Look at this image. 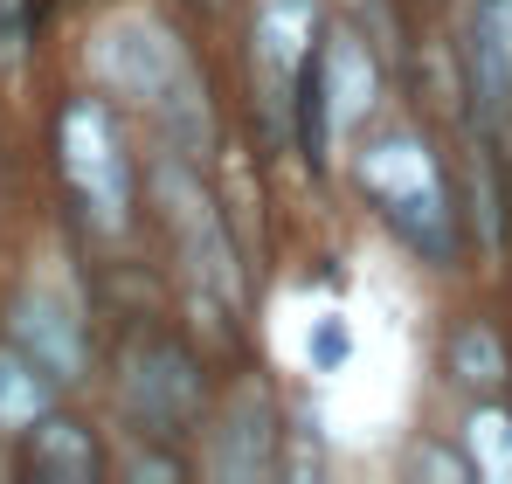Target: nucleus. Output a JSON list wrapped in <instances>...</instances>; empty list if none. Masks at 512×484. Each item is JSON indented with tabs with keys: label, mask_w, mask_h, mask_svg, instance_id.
Masks as SVG:
<instances>
[{
	"label": "nucleus",
	"mask_w": 512,
	"mask_h": 484,
	"mask_svg": "<svg viewBox=\"0 0 512 484\" xmlns=\"http://www.w3.org/2000/svg\"><path fill=\"white\" fill-rule=\"evenodd\" d=\"M90 70L97 83L111 90V97H125V104H139L146 118H160L167 125V139L194 160V153H208V97H201V70L187 63V49H180V35L160 28L153 14H118V21H104L97 28V42H90Z\"/></svg>",
	"instance_id": "1"
},
{
	"label": "nucleus",
	"mask_w": 512,
	"mask_h": 484,
	"mask_svg": "<svg viewBox=\"0 0 512 484\" xmlns=\"http://www.w3.org/2000/svg\"><path fill=\"white\" fill-rule=\"evenodd\" d=\"M360 187L374 194V208L395 222L402 242H416L436 263L450 256V187L436 173V153L416 132H381L360 153Z\"/></svg>",
	"instance_id": "2"
},
{
	"label": "nucleus",
	"mask_w": 512,
	"mask_h": 484,
	"mask_svg": "<svg viewBox=\"0 0 512 484\" xmlns=\"http://www.w3.org/2000/svg\"><path fill=\"white\" fill-rule=\"evenodd\" d=\"M153 194H160V215H167V236L180 249V263H187V277L215 298V305H243V263H236V242H229V222H222V208H215V194L194 180V166L187 153L180 160H160L153 166Z\"/></svg>",
	"instance_id": "3"
},
{
	"label": "nucleus",
	"mask_w": 512,
	"mask_h": 484,
	"mask_svg": "<svg viewBox=\"0 0 512 484\" xmlns=\"http://www.w3.org/2000/svg\"><path fill=\"white\" fill-rule=\"evenodd\" d=\"M56 160H63V180L84 201L90 222L97 229H125V215H132V166H125V146H118V125H111L104 97H77L56 118Z\"/></svg>",
	"instance_id": "4"
},
{
	"label": "nucleus",
	"mask_w": 512,
	"mask_h": 484,
	"mask_svg": "<svg viewBox=\"0 0 512 484\" xmlns=\"http://www.w3.org/2000/svg\"><path fill=\"white\" fill-rule=\"evenodd\" d=\"M118 395L139 415L146 436H173V429H187L194 408H201V367H194L173 339H132V346H125Z\"/></svg>",
	"instance_id": "5"
},
{
	"label": "nucleus",
	"mask_w": 512,
	"mask_h": 484,
	"mask_svg": "<svg viewBox=\"0 0 512 484\" xmlns=\"http://www.w3.org/2000/svg\"><path fill=\"white\" fill-rule=\"evenodd\" d=\"M374 97H381V70H374L367 42H360L353 28L319 35V111H326V132L346 139V132L374 111Z\"/></svg>",
	"instance_id": "6"
},
{
	"label": "nucleus",
	"mask_w": 512,
	"mask_h": 484,
	"mask_svg": "<svg viewBox=\"0 0 512 484\" xmlns=\"http://www.w3.org/2000/svg\"><path fill=\"white\" fill-rule=\"evenodd\" d=\"M14 339H21V353H35L42 367H49V381H77L84 374V325L77 312L63 305V298H49V291H21L14 298Z\"/></svg>",
	"instance_id": "7"
},
{
	"label": "nucleus",
	"mask_w": 512,
	"mask_h": 484,
	"mask_svg": "<svg viewBox=\"0 0 512 484\" xmlns=\"http://www.w3.org/2000/svg\"><path fill=\"white\" fill-rule=\"evenodd\" d=\"M215 471L222 478H270L277 471V408L263 388H236L215 436Z\"/></svg>",
	"instance_id": "8"
},
{
	"label": "nucleus",
	"mask_w": 512,
	"mask_h": 484,
	"mask_svg": "<svg viewBox=\"0 0 512 484\" xmlns=\"http://www.w3.org/2000/svg\"><path fill=\"white\" fill-rule=\"evenodd\" d=\"M471 83L485 111H512V0H478L471 14Z\"/></svg>",
	"instance_id": "9"
},
{
	"label": "nucleus",
	"mask_w": 512,
	"mask_h": 484,
	"mask_svg": "<svg viewBox=\"0 0 512 484\" xmlns=\"http://www.w3.org/2000/svg\"><path fill=\"white\" fill-rule=\"evenodd\" d=\"M28 471L49 478V484H90L97 478V443H90V429L63 422V415H42V422L28 429Z\"/></svg>",
	"instance_id": "10"
},
{
	"label": "nucleus",
	"mask_w": 512,
	"mask_h": 484,
	"mask_svg": "<svg viewBox=\"0 0 512 484\" xmlns=\"http://www.w3.org/2000/svg\"><path fill=\"white\" fill-rule=\"evenodd\" d=\"M49 415V367L21 346H0V436H28Z\"/></svg>",
	"instance_id": "11"
},
{
	"label": "nucleus",
	"mask_w": 512,
	"mask_h": 484,
	"mask_svg": "<svg viewBox=\"0 0 512 484\" xmlns=\"http://www.w3.org/2000/svg\"><path fill=\"white\" fill-rule=\"evenodd\" d=\"M256 42H263V56H270L277 70H298L305 49L319 42V7H312V0H270L263 21H256Z\"/></svg>",
	"instance_id": "12"
},
{
	"label": "nucleus",
	"mask_w": 512,
	"mask_h": 484,
	"mask_svg": "<svg viewBox=\"0 0 512 484\" xmlns=\"http://www.w3.org/2000/svg\"><path fill=\"white\" fill-rule=\"evenodd\" d=\"M450 374L464 381V388H499L512 374V360H506V339L499 332H485V325H464L457 339H450Z\"/></svg>",
	"instance_id": "13"
},
{
	"label": "nucleus",
	"mask_w": 512,
	"mask_h": 484,
	"mask_svg": "<svg viewBox=\"0 0 512 484\" xmlns=\"http://www.w3.org/2000/svg\"><path fill=\"white\" fill-rule=\"evenodd\" d=\"M464 436H471V471L492 484H512V415L506 408H478Z\"/></svg>",
	"instance_id": "14"
},
{
	"label": "nucleus",
	"mask_w": 512,
	"mask_h": 484,
	"mask_svg": "<svg viewBox=\"0 0 512 484\" xmlns=\"http://www.w3.org/2000/svg\"><path fill=\"white\" fill-rule=\"evenodd\" d=\"M312 360H319V367H340L346 360V325L340 319H326L319 332H312Z\"/></svg>",
	"instance_id": "15"
},
{
	"label": "nucleus",
	"mask_w": 512,
	"mask_h": 484,
	"mask_svg": "<svg viewBox=\"0 0 512 484\" xmlns=\"http://www.w3.org/2000/svg\"><path fill=\"white\" fill-rule=\"evenodd\" d=\"M416 478H464V457H450V450H416V464H409Z\"/></svg>",
	"instance_id": "16"
},
{
	"label": "nucleus",
	"mask_w": 512,
	"mask_h": 484,
	"mask_svg": "<svg viewBox=\"0 0 512 484\" xmlns=\"http://www.w3.org/2000/svg\"><path fill=\"white\" fill-rule=\"evenodd\" d=\"M21 42V0H0V56Z\"/></svg>",
	"instance_id": "17"
}]
</instances>
